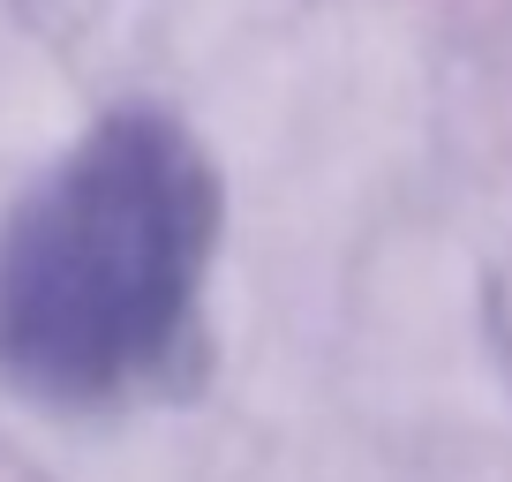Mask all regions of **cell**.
I'll list each match as a JSON object with an SVG mask.
<instances>
[{
    "label": "cell",
    "instance_id": "6da1fadb",
    "mask_svg": "<svg viewBox=\"0 0 512 482\" xmlns=\"http://www.w3.org/2000/svg\"><path fill=\"white\" fill-rule=\"evenodd\" d=\"M226 189L159 106L83 129L0 219V377L38 407L166 385L196 339Z\"/></svg>",
    "mask_w": 512,
    "mask_h": 482
}]
</instances>
